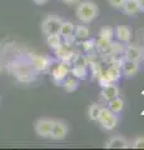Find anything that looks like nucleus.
<instances>
[{"label": "nucleus", "instance_id": "obj_1", "mask_svg": "<svg viewBox=\"0 0 144 150\" xmlns=\"http://www.w3.org/2000/svg\"><path fill=\"white\" fill-rule=\"evenodd\" d=\"M11 74L21 83H33L36 80V71L28 58H16L10 64Z\"/></svg>", "mask_w": 144, "mask_h": 150}, {"label": "nucleus", "instance_id": "obj_2", "mask_svg": "<svg viewBox=\"0 0 144 150\" xmlns=\"http://www.w3.org/2000/svg\"><path fill=\"white\" fill-rule=\"evenodd\" d=\"M75 13L79 21H82L83 24H90V23H93L98 18L99 8L92 0H84V1L78 3Z\"/></svg>", "mask_w": 144, "mask_h": 150}, {"label": "nucleus", "instance_id": "obj_3", "mask_svg": "<svg viewBox=\"0 0 144 150\" xmlns=\"http://www.w3.org/2000/svg\"><path fill=\"white\" fill-rule=\"evenodd\" d=\"M63 20L57 15H48L43 23H41V31L44 35H53L59 34L60 26H62Z\"/></svg>", "mask_w": 144, "mask_h": 150}, {"label": "nucleus", "instance_id": "obj_4", "mask_svg": "<svg viewBox=\"0 0 144 150\" xmlns=\"http://www.w3.org/2000/svg\"><path fill=\"white\" fill-rule=\"evenodd\" d=\"M29 62L31 64V67L35 69L36 73H43L49 70L50 67L53 64V60L49 58V56L45 55H39V54H29L28 56Z\"/></svg>", "mask_w": 144, "mask_h": 150}, {"label": "nucleus", "instance_id": "obj_5", "mask_svg": "<svg viewBox=\"0 0 144 150\" xmlns=\"http://www.w3.org/2000/svg\"><path fill=\"white\" fill-rule=\"evenodd\" d=\"M98 121L100 123L101 128L105 130H113L118 124V115L114 114L108 108H101Z\"/></svg>", "mask_w": 144, "mask_h": 150}, {"label": "nucleus", "instance_id": "obj_6", "mask_svg": "<svg viewBox=\"0 0 144 150\" xmlns=\"http://www.w3.org/2000/svg\"><path fill=\"white\" fill-rule=\"evenodd\" d=\"M52 75H53V79L54 81L59 84V85H62L64 79H65L69 73H70V69H69V64L65 63V62H62V60H59L58 63H54L52 64Z\"/></svg>", "mask_w": 144, "mask_h": 150}, {"label": "nucleus", "instance_id": "obj_7", "mask_svg": "<svg viewBox=\"0 0 144 150\" xmlns=\"http://www.w3.org/2000/svg\"><path fill=\"white\" fill-rule=\"evenodd\" d=\"M73 65L74 67L70 69V73L73 76H75L77 79H85L87 76V60L83 55H74L73 59Z\"/></svg>", "mask_w": 144, "mask_h": 150}, {"label": "nucleus", "instance_id": "obj_8", "mask_svg": "<svg viewBox=\"0 0 144 150\" xmlns=\"http://www.w3.org/2000/svg\"><path fill=\"white\" fill-rule=\"evenodd\" d=\"M55 51V55H57V58L59 60H62V62H65L68 64L72 63V59L73 56L75 55L74 53V48H73V44L72 43H67V41H63L62 45L59 46V48Z\"/></svg>", "mask_w": 144, "mask_h": 150}, {"label": "nucleus", "instance_id": "obj_9", "mask_svg": "<svg viewBox=\"0 0 144 150\" xmlns=\"http://www.w3.org/2000/svg\"><path fill=\"white\" fill-rule=\"evenodd\" d=\"M53 124H54V120L49 119V118H41L39 120H36V123L34 125L35 133L38 134L40 138H49Z\"/></svg>", "mask_w": 144, "mask_h": 150}, {"label": "nucleus", "instance_id": "obj_10", "mask_svg": "<svg viewBox=\"0 0 144 150\" xmlns=\"http://www.w3.org/2000/svg\"><path fill=\"white\" fill-rule=\"evenodd\" d=\"M68 135V125L62 120H54L52 131H50V137L53 140H63Z\"/></svg>", "mask_w": 144, "mask_h": 150}, {"label": "nucleus", "instance_id": "obj_11", "mask_svg": "<svg viewBox=\"0 0 144 150\" xmlns=\"http://www.w3.org/2000/svg\"><path fill=\"white\" fill-rule=\"evenodd\" d=\"M74 29H75V25H74L72 21H63L62 23L59 35L62 36L63 41L74 44V41H75V39H74Z\"/></svg>", "mask_w": 144, "mask_h": 150}, {"label": "nucleus", "instance_id": "obj_12", "mask_svg": "<svg viewBox=\"0 0 144 150\" xmlns=\"http://www.w3.org/2000/svg\"><path fill=\"white\" fill-rule=\"evenodd\" d=\"M138 70H139L138 62L123 59L122 63H120V71H122V75H124L125 78H133L138 73Z\"/></svg>", "mask_w": 144, "mask_h": 150}, {"label": "nucleus", "instance_id": "obj_13", "mask_svg": "<svg viewBox=\"0 0 144 150\" xmlns=\"http://www.w3.org/2000/svg\"><path fill=\"white\" fill-rule=\"evenodd\" d=\"M123 59L127 60H132V62H138L143 59V49L139 48L137 45H127L124 48V56Z\"/></svg>", "mask_w": 144, "mask_h": 150}, {"label": "nucleus", "instance_id": "obj_14", "mask_svg": "<svg viewBox=\"0 0 144 150\" xmlns=\"http://www.w3.org/2000/svg\"><path fill=\"white\" fill-rule=\"evenodd\" d=\"M118 94H119V89L114 83H109V84H106V85L101 86L100 95H101V99L104 101L111 100L113 98L118 96Z\"/></svg>", "mask_w": 144, "mask_h": 150}, {"label": "nucleus", "instance_id": "obj_15", "mask_svg": "<svg viewBox=\"0 0 144 150\" xmlns=\"http://www.w3.org/2000/svg\"><path fill=\"white\" fill-rule=\"evenodd\" d=\"M104 146L106 149H127L129 148V143L123 137H111L108 139Z\"/></svg>", "mask_w": 144, "mask_h": 150}, {"label": "nucleus", "instance_id": "obj_16", "mask_svg": "<svg viewBox=\"0 0 144 150\" xmlns=\"http://www.w3.org/2000/svg\"><path fill=\"white\" fill-rule=\"evenodd\" d=\"M115 35L117 38L123 41V43H129L132 39V30L129 26H125V25H118L115 28Z\"/></svg>", "mask_w": 144, "mask_h": 150}, {"label": "nucleus", "instance_id": "obj_17", "mask_svg": "<svg viewBox=\"0 0 144 150\" xmlns=\"http://www.w3.org/2000/svg\"><path fill=\"white\" fill-rule=\"evenodd\" d=\"M95 48L101 54H111V50H113V40L99 38V39L95 41Z\"/></svg>", "mask_w": 144, "mask_h": 150}, {"label": "nucleus", "instance_id": "obj_18", "mask_svg": "<svg viewBox=\"0 0 144 150\" xmlns=\"http://www.w3.org/2000/svg\"><path fill=\"white\" fill-rule=\"evenodd\" d=\"M123 11L128 15H134L140 11V8H139V1L138 0H125V3L123 4Z\"/></svg>", "mask_w": 144, "mask_h": 150}, {"label": "nucleus", "instance_id": "obj_19", "mask_svg": "<svg viewBox=\"0 0 144 150\" xmlns=\"http://www.w3.org/2000/svg\"><path fill=\"white\" fill-rule=\"evenodd\" d=\"M62 85L64 86L67 93H73V91H75L79 86V79L73 76V75H68V76L64 79Z\"/></svg>", "mask_w": 144, "mask_h": 150}, {"label": "nucleus", "instance_id": "obj_20", "mask_svg": "<svg viewBox=\"0 0 144 150\" xmlns=\"http://www.w3.org/2000/svg\"><path fill=\"white\" fill-rule=\"evenodd\" d=\"M106 103H108V109L113 111L114 114H119V112H122V111H123L124 101H123L122 98L115 96V98H113L111 100L106 101Z\"/></svg>", "mask_w": 144, "mask_h": 150}, {"label": "nucleus", "instance_id": "obj_21", "mask_svg": "<svg viewBox=\"0 0 144 150\" xmlns=\"http://www.w3.org/2000/svg\"><path fill=\"white\" fill-rule=\"evenodd\" d=\"M89 38V29L85 25H77L74 29V39L78 41H84Z\"/></svg>", "mask_w": 144, "mask_h": 150}, {"label": "nucleus", "instance_id": "obj_22", "mask_svg": "<svg viewBox=\"0 0 144 150\" xmlns=\"http://www.w3.org/2000/svg\"><path fill=\"white\" fill-rule=\"evenodd\" d=\"M46 43H48L49 48L53 50H57L63 43V39L59 34H53V35H46Z\"/></svg>", "mask_w": 144, "mask_h": 150}, {"label": "nucleus", "instance_id": "obj_23", "mask_svg": "<svg viewBox=\"0 0 144 150\" xmlns=\"http://www.w3.org/2000/svg\"><path fill=\"white\" fill-rule=\"evenodd\" d=\"M101 108L99 104H92L88 109V116L92 121H98V118H99V114H100V110Z\"/></svg>", "mask_w": 144, "mask_h": 150}, {"label": "nucleus", "instance_id": "obj_24", "mask_svg": "<svg viewBox=\"0 0 144 150\" xmlns=\"http://www.w3.org/2000/svg\"><path fill=\"white\" fill-rule=\"evenodd\" d=\"M113 36H114V29L111 26H103L99 31V38H103V39L113 40Z\"/></svg>", "mask_w": 144, "mask_h": 150}, {"label": "nucleus", "instance_id": "obj_25", "mask_svg": "<svg viewBox=\"0 0 144 150\" xmlns=\"http://www.w3.org/2000/svg\"><path fill=\"white\" fill-rule=\"evenodd\" d=\"M82 45H83V48H84L85 51H90L93 49H95V40L94 39H89V38H88L87 40L82 41Z\"/></svg>", "mask_w": 144, "mask_h": 150}, {"label": "nucleus", "instance_id": "obj_26", "mask_svg": "<svg viewBox=\"0 0 144 150\" xmlns=\"http://www.w3.org/2000/svg\"><path fill=\"white\" fill-rule=\"evenodd\" d=\"M132 146L134 149H144V137H138L133 140Z\"/></svg>", "mask_w": 144, "mask_h": 150}, {"label": "nucleus", "instance_id": "obj_27", "mask_svg": "<svg viewBox=\"0 0 144 150\" xmlns=\"http://www.w3.org/2000/svg\"><path fill=\"white\" fill-rule=\"evenodd\" d=\"M109 5L111 8H115V9H120L123 6V4L125 3V0H108Z\"/></svg>", "mask_w": 144, "mask_h": 150}, {"label": "nucleus", "instance_id": "obj_28", "mask_svg": "<svg viewBox=\"0 0 144 150\" xmlns=\"http://www.w3.org/2000/svg\"><path fill=\"white\" fill-rule=\"evenodd\" d=\"M62 1L68 4V5H73V4H78L79 0H62Z\"/></svg>", "mask_w": 144, "mask_h": 150}, {"label": "nucleus", "instance_id": "obj_29", "mask_svg": "<svg viewBox=\"0 0 144 150\" xmlns=\"http://www.w3.org/2000/svg\"><path fill=\"white\" fill-rule=\"evenodd\" d=\"M35 4H38V5H41V4H45L46 1H49V0H33Z\"/></svg>", "mask_w": 144, "mask_h": 150}, {"label": "nucleus", "instance_id": "obj_30", "mask_svg": "<svg viewBox=\"0 0 144 150\" xmlns=\"http://www.w3.org/2000/svg\"><path fill=\"white\" fill-rule=\"evenodd\" d=\"M139 8H140V11H144V0H139Z\"/></svg>", "mask_w": 144, "mask_h": 150}, {"label": "nucleus", "instance_id": "obj_31", "mask_svg": "<svg viewBox=\"0 0 144 150\" xmlns=\"http://www.w3.org/2000/svg\"><path fill=\"white\" fill-rule=\"evenodd\" d=\"M1 71H3V65H1V63H0V74H1Z\"/></svg>", "mask_w": 144, "mask_h": 150}, {"label": "nucleus", "instance_id": "obj_32", "mask_svg": "<svg viewBox=\"0 0 144 150\" xmlns=\"http://www.w3.org/2000/svg\"><path fill=\"white\" fill-rule=\"evenodd\" d=\"M143 59H144V49H143Z\"/></svg>", "mask_w": 144, "mask_h": 150}, {"label": "nucleus", "instance_id": "obj_33", "mask_svg": "<svg viewBox=\"0 0 144 150\" xmlns=\"http://www.w3.org/2000/svg\"><path fill=\"white\" fill-rule=\"evenodd\" d=\"M138 1H139V0H138Z\"/></svg>", "mask_w": 144, "mask_h": 150}]
</instances>
